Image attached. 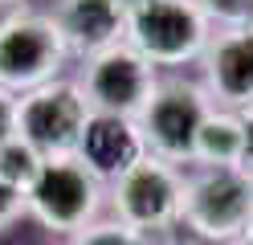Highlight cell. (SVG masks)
Wrapping results in <instances>:
<instances>
[{"label":"cell","instance_id":"6da1fadb","mask_svg":"<svg viewBox=\"0 0 253 245\" xmlns=\"http://www.w3.org/2000/svg\"><path fill=\"white\" fill-rule=\"evenodd\" d=\"M253 221V176L245 168H188L180 225L200 245H241Z\"/></svg>","mask_w":253,"mask_h":245},{"label":"cell","instance_id":"7a4b0ae2","mask_svg":"<svg viewBox=\"0 0 253 245\" xmlns=\"http://www.w3.org/2000/svg\"><path fill=\"white\" fill-rule=\"evenodd\" d=\"M70 45L61 37L53 12L12 8L0 16V90L29 94L61 78Z\"/></svg>","mask_w":253,"mask_h":245},{"label":"cell","instance_id":"3957f363","mask_svg":"<svg viewBox=\"0 0 253 245\" xmlns=\"http://www.w3.org/2000/svg\"><path fill=\"white\" fill-rule=\"evenodd\" d=\"M209 41L212 25L204 21L196 0H139L126 16V45H135L155 70L200 61Z\"/></svg>","mask_w":253,"mask_h":245},{"label":"cell","instance_id":"277c9868","mask_svg":"<svg viewBox=\"0 0 253 245\" xmlns=\"http://www.w3.org/2000/svg\"><path fill=\"white\" fill-rule=\"evenodd\" d=\"M25 200H29V217L45 233L70 241L86 225L98 221L102 200H106V184L78 155H66V159L45 163V172L37 176V184L29 188Z\"/></svg>","mask_w":253,"mask_h":245},{"label":"cell","instance_id":"5b68a950","mask_svg":"<svg viewBox=\"0 0 253 245\" xmlns=\"http://www.w3.org/2000/svg\"><path fill=\"white\" fill-rule=\"evenodd\" d=\"M115 221L131 225L143 237H168L180 225L184 204V168L164 163L155 155H143L131 172H123L115 184H106Z\"/></svg>","mask_w":253,"mask_h":245},{"label":"cell","instance_id":"8992f818","mask_svg":"<svg viewBox=\"0 0 253 245\" xmlns=\"http://www.w3.org/2000/svg\"><path fill=\"white\" fill-rule=\"evenodd\" d=\"M212 98L204 90V82H188V78H164L155 86L147 110L139 114V131H143L147 155L176 163V168H192V151H196V135L200 123L209 119Z\"/></svg>","mask_w":253,"mask_h":245},{"label":"cell","instance_id":"52a82bcc","mask_svg":"<svg viewBox=\"0 0 253 245\" xmlns=\"http://www.w3.org/2000/svg\"><path fill=\"white\" fill-rule=\"evenodd\" d=\"M90 114L94 110L82 86L70 78H57L49 86L17 98V135L29 139L45 159H66V155H78Z\"/></svg>","mask_w":253,"mask_h":245},{"label":"cell","instance_id":"ba28073f","mask_svg":"<svg viewBox=\"0 0 253 245\" xmlns=\"http://www.w3.org/2000/svg\"><path fill=\"white\" fill-rule=\"evenodd\" d=\"M78 86H82L94 114H119V119L139 123V114L147 110L155 86H160V74L135 45L119 41L102 53L86 57Z\"/></svg>","mask_w":253,"mask_h":245},{"label":"cell","instance_id":"9c48e42d","mask_svg":"<svg viewBox=\"0 0 253 245\" xmlns=\"http://www.w3.org/2000/svg\"><path fill=\"white\" fill-rule=\"evenodd\" d=\"M200 70H204V90H209L212 106L220 110L253 106V33L249 29L212 33V41L200 57Z\"/></svg>","mask_w":253,"mask_h":245},{"label":"cell","instance_id":"30bf717a","mask_svg":"<svg viewBox=\"0 0 253 245\" xmlns=\"http://www.w3.org/2000/svg\"><path fill=\"white\" fill-rule=\"evenodd\" d=\"M147 155L143 131L135 119H119V114H90V123L82 131V143H78V159L102 180V184H115L123 172H131L139 159Z\"/></svg>","mask_w":253,"mask_h":245},{"label":"cell","instance_id":"8fae6325","mask_svg":"<svg viewBox=\"0 0 253 245\" xmlns=\"http://www.w3.org/2000/svg\"><path fill=\"white\" fill-rule=\"evenodd\" d=\"M53 21L70 45V57H94L126 41V4L123 0H57Z\"/></svg>","mask_w":253,"mask_h":245},{"label":"cell","instance_id":"7c38bea8","mask_svg":"<svg viewBox=\"0 0 253 245\" xmlns=\"http://www.w3.org/2000/svg\"><path fill=\"white\" fill-rule=\"evenodd\" d=\"M241 159H245L241 110H220V106H212L209 119L200 123L196 151H192V168H241Z\"/></svg>","mask_w":253,"mask_h":245},{"label":"cell","instance_id":"4fadbf2b","mask_svg":"<svg viewBox=\"0 0 253 245\" xmlns=\"http://www.w3.org/2000/svg\"><path fill=\"white\" fill-rule=\"evenodd\" d=\"M45 163H49V159H45L29 139L8 135L4 143H0V184H8L12 192L29 196V188H33L37 176L45 172Z\"/></svg>","mask_w":253,"mask_h":245},{"label":"cell","instance_id":"5bb4252c","mask_svg":"<svg viewBox=\"0 0 253 245\" xmlns=\"http://www.w3.org/2000/svg\"><path fill=\"white\" fill-rule=\"evenodd\" d=\"M66 245H151V237H143V233H135L131 225H123V221H94V225H86L78 237H70Z\"/></svg>","mask_w":253,"mask_h":245},{"label":"cell","instance_id":"9a60e30c","mask_svg":"<svg viewBox=\"0 0 253 245\" xmlns=\"http://www.w3.org/2000/svg\"><path fill=\"white\" fill-rule=\"evenodd\" d=\"M204 21L216 25V33L225 29H249L253 21V0H196Z\"/></svg>","mask_w":253,"mask_h":245},{"label":"cell","instance_id":"2e32d148","mask_svg":"<svg viewBox=\"0 0 253 245\" xmlns=\"http://www.w3.org/2000/svg\"><path fill=\"white\" fill-rule=\"evenodd\" d=\"M29 217V200L21 192H12L8 184H0V233H8L17 221H25Z\"/></svg>","mask_w":253,"mask_h":245},{"label":"cell","instance_id":"e0dca14e","mask_svg":"<svg viewBox=\"0 0 253 245\" xmlns=\"http://www.w3.org/2000/svg\"><path fill=\"white\" fill-rule=\"evenodd\" d=\"M8 135H17V94L0 90V143Z\"/></svg>","mask_w":253,"mask_h":245},{"label":"cell","instance_id":"ac0fdd59","mask_svg":"<svg viewBox=\"0 0 253 245\" xmlns=\"http://www.w3.org/2000/svg\"><path fill=\"white\" fill-rule=\"evenodd\" d=\"M241 127H245V159H241V168L253 176V106L241 110Z\"/></svg>","mask_w":253,"mask_h":245},{"label":"cell","instance_id":"d6986e66","mask_svg":"<svg viewBox=\"0 0 253 245\" xmlns=\"http://www.w3.org/2000/svg\"><path fill=\"white\" fill-rule=\"evenodd\" d=\"M151 245H200V241H192V237H171V233H168V237H155Z\"/></svg>","mask_w":253,"mask_h":245},{"label":"cell","instance_id":"ffe728a7","mask_svg":"<svg viewBox=\"0 0 253 245\" xmlns=\"http://www.w3.org/2000/svg\"><path fill=\"white\" fill-rule=\"evenodd\" d=\"M0 8H8V12H12V8H21V0H0Z\"/></svg>","mask_w":253,"mask_h":245},{"label":"cell","instance_id":"44dd1931","mask_svg":"<svg viewBox=\"0 0 253 245\" xmlns=\"http://www.w3.org/2000/svg\"><path fill=\"white\" fill-rule=\"evenodd\" d=\"M245 245H253V221H249V237H245Z\"/></svg>","mask_w":253,"mask_h":245},{"label":"cell","instance_id":"7402d4cb","mask_svg":"<svg viewBox=\"0 0 253 245\" xmlns=\"http://www.w3.org/2000/svg\"><path fill=\"white\" fill-rule=\"evenodd\" d=\"M249 33H253V21H249Z\"/></svg>","mask_w":253,"mask_h":245},{"label":"cell","instance_id":"603a6c76","mask_svg":"<svg viewBox=\"0 0 253 245\" xmlns=\"http://www.w3.org/2000/svg\"><path fill=\"white\" fill-rule=\"evenodd\" d=\"M241 245H245V241H241Z\"/></svg>","mask_w":253,"mask_h":245}]
</instances>
